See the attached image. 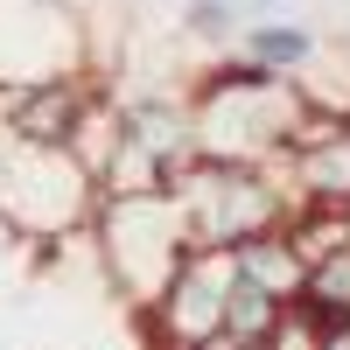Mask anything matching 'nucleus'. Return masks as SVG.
I'll use <instances>...</instances> for the list:
<instances>
[{"mask_svg": "<svg viewBox=\"0 0 350 350\" xmlns=\"http://www.w3.org/2000/svg\"><path fill=\"white\" fill-rule=\"evenodd\" d=\"M98 175L77 148H49V140H21L14 126H0V224L14 239L64 245L77 231H92L98 217Z\"/></svg>", "mask_w": 350, "mask_h": 350, "instance_id": "1", "label": "nucleus"}, {"mask_svg": "<svg viewBox=\"0 0 350 350\" xmlns=\"http://www.w3.org/2000/svg\"><path fill=\"white\" fill-rule=\"evenodd\" d=\"M92 245H98V267L120 295L148 315L175 273L189 267V217H183V196L175 189H133V196H105L98 217H92Z\"/></svg>", "mask_w": 350, "mask_h": 350, "instance_id": "2", "label": "nucleus"}, {"mask_svg": "<svg viewBox=\"0 0 350 350\" xmlns=\"http://www.w3.org/2000/svg\"><path fill=\"white\" fill-rule=\"evenodd\" d=\"M175 196H183L196 252H239L252 239H267V231H287V217H295V183H287V168H259V161L203 154L183 183H175Z\"/></svg>", "mask_w": 350, "mask_h": 350, "instance_id": "3", "label": "nucleus"}, {"mask_svg": "<svg viewBox=\"0 0 350 350\" xmlns=\"http://www.w3.org/2000/svg\"><path fill=\"white\" fill-rule=\"evenodd\" d=\"M231 287H239V259H231V252H189V267L175 273V287L148 308V329L161 336V350L224 343Z\"/></svg>", "mask_w": 350, "mask_h": 350, "instance_id": "4", "label": "nucleus"}, {"mask_svg": "<svg viewBox=\"0 0 350 350\" xmlns=\"http://www.w3.org/2000/svg\"><path fill=\"white\" fill-rule=\"evenodd\" d=\"M105 92L84 77H21L0 98V126H14L21 140H49V148H77L84 126L98 120Z\"/></svg>", "mask_w": 350, "mask_h": 350, "instance_id": "5", "label": "nucleus"}, {"mask_svg": "<svg viewBox=\"0 0 350 350\" xmlns=\"http://www.w3.org/2000/svg\"><path fill=\"white\" fill-rule=\"evenodd\" d=\"M287 295H273V287H259V280H245L239 273V287H231V315H224V343L231 350H267L273 343V329L287 323Z\"/></svg>", "mask_w": 350, "mask_h": 350, "instance_id": "6", "label": "nucleus"}, {"mask_svg": "<svg viewBox=\"0 0 350 350\" xmlns=\"http://www.w3.org/2000/svg\"><path fill=\"white\" fill-rule=\"evenodd\" d=\"M301 308L315 315V329H323V336H343V329H350V245L323 252V259L308 267Z\"/></svg>", "mask_w": 350, "mask_h": 350, "instance_id": "7", "label": "nucleus"}, {"mask_svg": "<svg viewBox=\"0 0 350 350\" xmlns=\"http://www.w3.org/2000/svg\"><path fill=\"white\" fill-rule=\"evenodd\" d=\"M239 49L252 56V64H267V70H280V77H295V70H308L315 64V28H301V21H252L245 36H239Z\"/></svg>", "mask_w": 350, "mask_h": 350, "instance_id": "8", "label": "nucleus"}, {"mask_svg": "<svg viewBox=\"0 0 350 350\" xmlns=\"http://www.w3.org/2000/svg\"><path fill=\"white\" fill-rule=\"evenodd\" d=\"M183 28L196 42H231V28H239V8H231V0H183Z\"/></svg>", "mask_w": 350, "mask_h": 350, "instance_id": "9", "label": "nucleus"}, {"mask_svg": "<svg viewBox=\"0 0 350 350\" xmlns=\"http://www.w3.org/2000/svg\"><path fill=\"white\" fill-rule=\"evenodd\" d=\"M196 350H231V343H196Z\"/></svg>", "mask_w": 350, "mask_h": 350, "instance_id": "10", "label": "nucleus"}, {"mask_svg": "<svg viewBox=\"0 0 350 350\" xmlns=\"http://www.w3.org/2000/svg\"><path fill=\"white\" fill-rule=\"evenodd\" d=\"M343 224H350V203H343Z\"/></svg>", "mask_w": 350, "mask_h": 350, "instance_id": "11", "label": "nucleus"}, {"mask_svg": "<svg viewBox=\"0 0 350 350\" xmlns=\"http://www.w3.org/2000/svg\"><path fill=\"white\" fill-rule=\"evenodd\" d=\"M259 8H273V0H259Z\"/></svg>", "mask_w": 350, "mask_h": 350, "instance_id": "12", "label": "nucleus"}, {"mask_svg": "<svg viewBox=\"0 0 350 350\" xmlns=\"http://www.w3.org/2000/svg\"><path fill=\"white\" fill-rule=\"evenodd\" d=\"M42 8H56V0H42Z\"/></svg>", "mask_w": 350, "mask_h": 350, "instance_id": "13", "label": "nucleus"}]
</instances>
